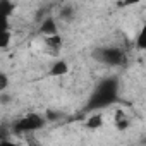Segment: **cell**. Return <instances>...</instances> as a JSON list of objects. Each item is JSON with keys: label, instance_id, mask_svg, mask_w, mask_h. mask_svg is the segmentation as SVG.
<instances>
[{"label": "cell", "instance_id": "obj_6", "mask_svg": "<svg viewBox=\"0 0 146 146\" xmlns=\"http://www.w3.org/2000/svg\"><path fill=\"white\" fill-rule=\"evenodd\" d=\"M45 45L50 48V50H55L58 52L62 48V36L57 33V35H50V36H45Z\"/></svg>", "mask_w": 146, "mask_h": 146}, {"label": "cell", "instance_id": "obj_15", "mask_svg": "<svg viewBox=\"0 0 146 146\" xmlns=\"http://www.w3.org/2000/svg\"><path fill=\"white\" fill-rule=\"evenodd\" d=\"M139 2H141V0H122V5L124 7H129V5H136Z\"/></svg>", "mask_w": 146, "mask_h": 146}, {"label": "cell", "instance_id": "obj_4", "mask_svg": "<svg viewBox=\"0 0 146 146\" xmlns=\"http://www.w3.org/2000/svg\"><path fill=\"white\" fill-rule=\"evenodd\" d=\"M40 33L41 35H45V36H50V35H57L58 33V26H57V23H55V19L53 17H45L43 21H41V24H40Z\"/></svg>", "mask_w": 146, "mask_h": 146}, {"label": "cell", "instance_id": "obj_3", "mask_svg": "<svg viewBox=\"0 0 146 146\" xmlns=\"http://www.w3.org/2000/svg\"><path fill=\"white\" fill-rule=\"evenodd\" d=\"M45 124H46V117L45 115H40V113H26V115H23L21 119H17L12 124V132L24 134V132L40 131Z\"/></svg>", "mask_w": 146, "mask_h": 146}, {"label": "cell", "instance_id": "obj_9", "mask_svg": "<svg viewBox=\"0 0 146 146\" xmlns=\"http://www.w3.org/2000/svg\"><path fill=\"white\" fill-rule=\"evenodd\" d=\"M115 125H117V129H119V131H124V129H127V127H129V119H127L122 112H117Z\"/></svg>", "mask_w": 146, "mask_h": 146}, {"label": "cell", "instance_id": "obj_11", "mask_svg": "<svg viewBox=\"0 0 146 146\" xmlns=\"http://www.w3.org/2000/svg\"><path fill=\"white\" fill-rule=\"evenodd\" d=\"M60 19H65V21H72V17H74V7L70 5H65L60 9Z\"/></svg>", "mask_w": 146, "mask_h": 146}, {"label": "cell", "instance_id": "obj_5", "mask_svg": "<svg viewBox=\"0 0 146 146\" xmlns=\"http://www.w3.org/2000/svg\"><path fill=\"white\" fill-rule=\"evenodd\" d=\"M67 72H69V65H67V62H64V60H57V62H53L52 67H50V76H55V78L65 76Z\"/></svg>", "mask_w": 146, "mask_h": 146}, {"label": "cell", "instance_id": "obj_1", "mask_svg": "<svg viewBox=\"0 0 146 146\" xmlns=\"http://www.w3.org/2000/svg\"><path fill=\"white\" fill-rule=\"evenodd\" d=\"M117 100H119V79L105 78L95 86V90L88 100V110L105 108L108 105H113Z\"/></svg>", "mask_w": 146, "mask_h": 146}, {"label": "cell", "instance_id": "obj_2", "mask_svg": "<svg viewBox=\"0 0 146 146\" xmlns=\"http://www.w3.org/2000/svg\"><path fill=\"white\" fill-rule=\"evenodd\" d=\"M93 58L110 67H120L127 64V53L119 46H100L95 48Z\"/></svg>", "mask_w": 146, "mask_h": 146}, {"label": "cell", "instance_id": "obj_7", "mask_svg": "<svg viewBox=\"0 0 146 146\" xmlns=\"http://www.w3.org/2000/svg\"><path fill=\"white\" fill-rule=\"evenodd\" d=\"M102 124H103L102 113H93V115L86 120V127H88V129H100Z\"/></svg>", "mask_w": 146, "mask_h": 146}, {"label": "cell", "instance_id": "obj_10", "mask_svg": "<svg viewBox=\"0 0 146 146\" xmlns=\"http://www.w3.org/2000/svg\"><path fill=\"white\" fill-rule=\"evenodd\" d=\"M0 9H2V12H4V19H9L11 14H12L14 5L9 2V0H0Z\"/></svg>", "mask_w": 146, "mask_h": 146}, {"label": "cell", "instance_id": "obj_14", "mask_svg": "<svg viewBox=\"0 0 146 146\" xmlns=\"http://www.w3.org/2000/svg\"><path fill=\"white\" fill-rule=\"evenodd\" d=\"M45 117H46V120H57V117H60V113L58 112H53V110H48L45 113Z\"/></svg>", "mask_w": 146, "mask_h": 146}, {"label": "cell", "instance_id": "obj_8", "mask_svg": "<svg viewBox=\"0 0 146 146\" xmlns=\"http://www.w3.org/2000/svg\"><path fill=\"white\" fill-rule=\"evenodd\" d=\"M136 46L139 50H146V23L141 26V29L136 36Z\"/></svg>", "mask_w": 146, "mask_h": 146}, {"label": "cell", "instance_id": "obj_16", "mask_svg": "<svg viewBox=\"0 0 146 146\" xmlns=\"http://www.w3.org/2000/svg\"><path fill=\"white\" fill-rule=\"evenodd\" d=\"M144 143H146V139H144Z\"/></svg>", "mask_w": 146, "mask_h": 146}, {"label": "cell", "instance_id": "obj_12", "mask_svg": "<svg viewBox=\"0 0 146 146\" xmlns=\"http://www.w3.org/2000/svg\"><path fill=\"white\" fill-rule=\"evenodd\" d=\"M9 43H11V31H9V28H5V29H2V40H0V46L5 50V48L9 46Z\"/></svg>", "mask_w": 146, "mask_h": 146}, {"label": "cell", "instance_id": "obj_13", "mask_svg": "<svg viewBox=\"0 0 146 146\" xmlns=\"http://www.w3.org/2000/svg\"><path fill=\"white\" fill-rule=\"evenodd\" d=\"M7 84H9L7 74H0V93H4L7 90Z\"/></svg>", "mask_w": 146, "mask_h": 146}]
</instances>
